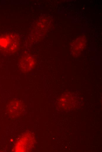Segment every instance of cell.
<instances>
[{"label":"cell","instance_id":"obj_1","mask_svg":"<svg viewBox=\"0 0 102 152\" xmlns=\"http://www.w3.org/2000/svg\"><path fill=\"white\" fill-rule=\"evenodd\" d=\"M7 41H0V49L7 53H13L17 50L19 46V40L16 36H12L7 39Z\"/></svg>","mask_w":102,"mask_h":152},{"label":"cell","instance_id":"obj_2","mask_svg":"<svg viewBox=\"0 0 102 152\" xmlns=\"http://www.w3.org/2000/svg\"><path fill=\"white\" fill-rule=\"evenodd\" d=\"M86 37L84 35H80L76 38L71 45V51L73 56H79L86 46Z\"/></svg>","mask_w":102,"mask_h":152},{"label":"cell","instance_id":"obj_3","mask_svg":"<svg viewBox=\"0 0 102 152\" xmlns=\"http://www.w3.org/2000/svg\"><path fill=\"white\" fill-rule=\"evenodd\" d=\"M35 61L31 56L27 55L22 57L19 62V68L23 72L26 73L32 70L35 67Z\"/></svg>","mask_w":102,"mask_h":152},{"label":"cell","instance_id":"obj_4","mask_svg":"<svg viewBox=\"0 0 102 152\" xmlns=\"http://www.w3.org/2000/svg\"><path fill=\"white\" fill-rule=\"evenodd\" d=\"M21 107V104L20 101L13 100L9 103L8 106V111L9 113L15 111L18 112L20 111Z\"/></svg>","mask_w":102,"mask_h":152}]
</instances>
